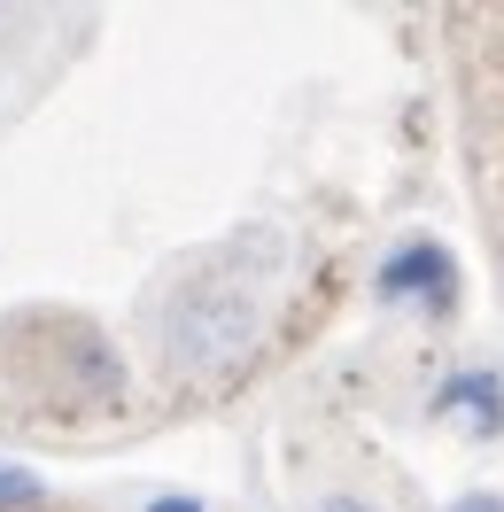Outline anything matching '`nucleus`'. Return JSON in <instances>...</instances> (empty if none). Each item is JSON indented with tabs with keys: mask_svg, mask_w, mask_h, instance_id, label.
<instances>
[{
	"mask_svg": "<svg viewBox=\"0 0 504 512\" xmlns=\"http://www.w3.org/2000/svg\"><path fill=\"white\" fill-rule=\"evenodd\" d=\"M24 505H39V481L24 466H0V512H24Z\"/></svg>",
	"mask_w": 504,
	"mask_h": 512,
	"instance_id": "obj_4",
	"label": "nucleus"
},
{
	"mask_svg": "<svg viewBox=\"0 0 504 512\" xmlns=\"http://www.w3.org/2000/svg\"><path fill=\"white\" fill-rule=\"evenodd\" d=\"M380 295H427V303H450V256L435 241H411L380 264Z\"/></svg>",
	"mask_w": 504,
	"mask_h": 512,
	"instance_id": "obj_2",
	"label": "nucleus"
},
{
	"mask_svg": "<svg viewBox=\"0 0 504 512\" xmlns=\"http://www.w3.org/2000/svg\"><path fill=\"white\" fill-rule=\"evenodd\" d=\"M256 334V288H225V272H202L171 311V357L179 365H225Z\"/></svg>",
	"mask_w": 504,
	"mask_h": 512,
	"instance_id": "obj_1",
	"label": "nucleus"
},
{
	"mask_svg": "<svg viewBox=\"0 0 504 512\" xmlns=\"http://www.w3.org/2000/svg\"><path fill=\"white\" fill-rule=\"evenodd\" d=\"M318 512H365V505H349V497H326V505H318Z\"/></svg>",
	"mask_w": 504,
	"mask_h": 512,
	"instance_id": "obj_6",
	"label": "nucleus"
},
{
	"mask_svg": "<svg viewBox=\"0 0 504 512\" xmlns=\"http://www.w3.org/2000/svg\"><path fill=\"white\" fill-rule=\"evenodd\" d=\"M458 512H504V505H497V497H466Z\"/></svg>",
	"mask_w": 504,
	"mask_h": 512,
	"instance_id": "obj_5",
	"label": "nucleus"
},
{
	"mask_svg": "<svg viewBox=\"0 0 504 512\" xmlns=\"http://www.w3.org/2000/svg\"><path fill=\"white\" fill-rule=\"evenodd\" d=\"M442 412H466L473 435H497V381L489 373H458V381L442 388Z\"/></svg>",
	"mask_w": 504,
	"mask_h": 512,
	"instance_id": "obj_3",
	"label": "nucleus"
},
{
	"mask_svg": "<svg viewBox=\"0 0 504 512\" xmlns=\"http://www.w3.org/2000/svg\"><path fill=\"white\" fill-rule=\"evenodd\" d=\"M156 512H194V505H187V497H163V505H156Z\"/></svg>",
	"mask_w": 504,
	"mask_h": 512,
	"instance_id": "obj_7",
	"label": "nucleus"
}]
</instances>
